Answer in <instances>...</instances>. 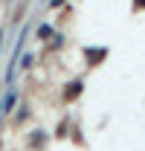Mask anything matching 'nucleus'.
<instances>
[{"label":"nucleus","mask_w":145,"mask_h":151,"mask_svg":"<svg viewBox=\"0 0 145 151\" xmlns=\"http://www.w3.org/2000/svg\"><path fill=\"white\" fill-rule=\"evenodd\" d=\"M78 90H81V84H70V87H67V99H72V96H78Z\"/></svg>","instance_id":"1"},{"label":"nucleus","mask_w":145,"mask_h":151,"mask_svg":"<svg viewBox=\"0 0 145 151\" xmlns=\"http://www.w3.org/2000/svg\"><path fill=\"white\" fill-rule=\"evenodd\" d=\"M136 6H139V9H142V6H145V0H136Z\"/></svg>","instance_id":"2"}]
</instances>
